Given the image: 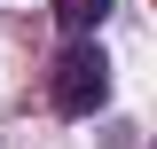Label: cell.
I'll list each match as a JSON object with an SVG mask.
<instances>
[{
    "label": "cell",
    "mask_w": 157,
    "mask_h": 149,
    "mask_svg": "<svg viewBox=\"0 0 157 149\" xmlns=\"http://www.w3.org/2000/svg\"><path fill=\"white\" fill-rule=\"evenodd\" d=\"M55 16H63V32H71V39H86L102 16H110V0H55Z\"/></svg>",
    "instance_id": "2"
},
{
    "label": "cell",
    "mask_w": 157,
    "mask_h": 149,
    "mask_svg": "<svg viewBox=\"0 0 157 149\" xmlns=\"http://www.w3.org/2000/svg\"><path fill=\"white\" fill-rule=\"evenodd\" d=\"M47 94H55L63 118H94L102 102H110V63H102V47H71V55L55 63V78H47Z\"/></svg>",
    "instance_id": "1"
}]
</instances>
